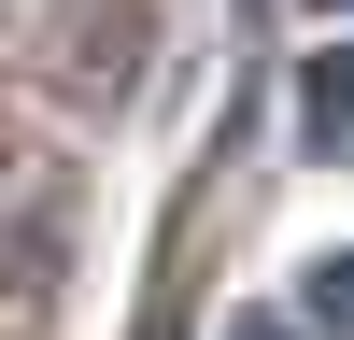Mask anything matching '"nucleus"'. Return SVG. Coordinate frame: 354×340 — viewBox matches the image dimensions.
<instances>
[{"mask_svg": "<svg viewBox=\"0 0 354 340\" xmlns=\"http://www.w3.org/2000/svg\"><path fill=\"white\" fill-rule=\"evenodd\" d=\"M298 142L312 156H354V57H312L298 71Z\"/></svg>", "mask_w": 354, "mask_h": 340, "instance_id": "obj_1", "label": "nucleus"}, {"mask_svg": "<svg viewBox=\"0 0 354 340\" xmlns=\"http://www.w3.org/2000/svg\"><path fill=\"white\" fill-rule=\"evenodd\" d=\"M312 312H326V326L354 340V255H326V270H312Z\"/></svg>", "mask_w": 354, "mask_h": 340, "instance_id": "obj_2", "label": "nucleus"}, {"mask_svg": "<svg viewBox=\"0 0 354 340\" xmlns=\"http://www.w3.org/2000/svg\"><path fill=\"white\" fill-rule=\"evenodd\" d=\"M227 340H298V326H283V312H241V326H227Z\"/></svg>", "mask_w": 354, "mask_h": 340, "instance_id": "obj_3", "label": "nucleus"}, {"mask_svg": "<svg viewBox=\"0 0 354 340\" xmlns=\"http://www.w3.org/2000/svg\"><path fill=\"white\" fill-rule=\"evenodd\" d=\"M326 15H354V0H326Z\"/></svg>", "mask_w": 354, "mask_h": 340, "instance_id": "obj_4", "label": "nucleus"}]
</instances>
